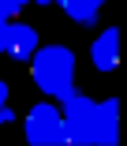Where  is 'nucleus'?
<instances>
[{
    "instance_id": "1",
    "label": "nucleus",
    "mask_w": 127,
    "mask_h": 146,
    "mask_svg": "<svg viewBox=\"0 0 127 146\" xmlns=\"http://www.w3.org/2000/svg\"><path fill=\"white\" fill-rule=\"evenodd\" d=\"M30 79L41 94L64 101L75 94V52L67 45H38L30 56Z\"/></svg>"
},
{
    "instance_id": "2",
    "label": "nucleus",
    "mask_w": 127,
    "mask_h": 146,
    "mask_svg": "<svg viewBox=\"0 0 127 146\" xmlns=\"http://www.w3.org/2000/svg\"><path fill=\"white\" fill-rule=\"evenodd\" d=\"M22 127H26V142L30 146H67L64 120H60L56 105H49V101H41V105L30 109L26 120H22Z\"/></svg>"
},
{
    "instance_id": "3",
    "label": "nucleus",
    "mask_w": 127,
    "mask_h": 146,
    "mask_svg": "<svg viewBox=\"0 0 127 146\" xmlns=\"http://www.w3.org/2000/svg\"><path fill=\"white\" fill-rule=\"evenodd\" d=\"M93 105L86 94H71L64 98V131H67V146H93Z\"/></svg>"
},
{
    "instance_id": "4",
    "label": "nucleus",
    "mask_w": 127,
    "mask_h": 146,
    "mask_svg": "<svg viewBox=\"0 0 127 146\" xmlns=\"http://www.w3.org/2000/svg\"><path fill=\"white\" fill-rule=\"evenodd\" d=\"M120 142V98H105L93 105V146Z\"/></svg>"
},
{
    "instance_id": "5",
    "label": "nucleus",
    "mask_w": 127,
    "mask_h": 146,
    "mask_svg": "<svg viewBox=\"0 0 127 146\" xmlns=\"http://www.w3.org/2000/svg\"><path fill=\"white\" fill-rule=\"evenodd\" d=\"M38 49V30L26 23H8V34H4V52L0 56H11V60H30Z\"/></svg>"
},
{
    "instance_id": "6",
    "label": "nucleus",
    "mask_w": 127,
    "mask_h": 146,
    "mask_svg": "<svg viewBox=\"0 0 127 146\" xmlns=\"http://www.w3.org/2000/svg\"><path fill=\"white\" fill-rule=\"evenodd\" d=\"M90 60L97 71H116V64H120V26H108V30L97 34V41L90 49Z\"/></svg>"
},
{
    "instance_id": "7",
    "label": "nucleus",
    "mask_w": 127,
    "mask_h": 146,
    "mask_svg": "<svg viewBox=\"0 0 127 146\" xmlns=\"http://www.w3.org/2000/svg\"><path fill=\"white\" fill-rule=\"evenodd\" d=\"M101 4H105V0H60V8L64 11H67L75 23H97V11H101Z\"/></svg>"
},
{
    "instance_id": "8",
    "label": "nucleus",
    "mask_w": 127,
    "mask_h": 146,
    "mask_svg": "<svg viewBox=\"0 0 127 146\" xmlns=\"http://www.w3.org/2000/svg\"><path fill=\"white\" fill-rule=\"evenodd\" d=\"M11 120H15V112H11L8 105H0V124H11Z\"/></svg>"
},
{
    "instance_id": "9",
    "label": "nucleus",
    "mask_w": 127,
    "mask_h": 146,
    "mask_svg": "<svg viewBox=\"0 0 127 146\" xmlns=\"http://www.w3.org/2000/svg\"><path fill=\"white\" fill-rule=\"evenodd\" d=\"M4 34H8V19H0V52H4Z\"/></svg>"
},
{
    "instance_id": "10",
    "label": "nucleus",
    "mask_w": 127,
    "mask_h": 146,
    "mask_svg": "<svg viewBox=\"0 0 127 146\" xmlns=\"http://www.w3.org/2000/svg\"><path fill=\"white\" fill-rule=\"evenodd\" d=\"M0 105H8V86L0 82Z\"/></svg>"
},
{
    "instance_id": "11",
    "label": "nucleus",
    "mask_w": 127,
    "mask_h": 146,
    "mask_svg": "<svg viewBox=\"0 0 127 146\" xmlns=\"http://www.w3.org/2000/svg\"><path fill=\"white\" fill-rule=\"evenodd\" d=\"M11 4H15V8H19V11H22V8H26V4H30V0H11Z\"/></svg>"
},
{
    "instance_id": "12",
    "label": "nucleus",
    "mask_w": 127,
    "mask_h": 146,
    "mask_svg": "<svg viewBox=\"0 0 127 146\" xmlns=\"http://www.w3.org/2000/svg\"><path fill=\"white\" fill-rule=\"evenodd\" d=\"M30 4H60V0H30Z\"/></svg>"
}]
</instances>
